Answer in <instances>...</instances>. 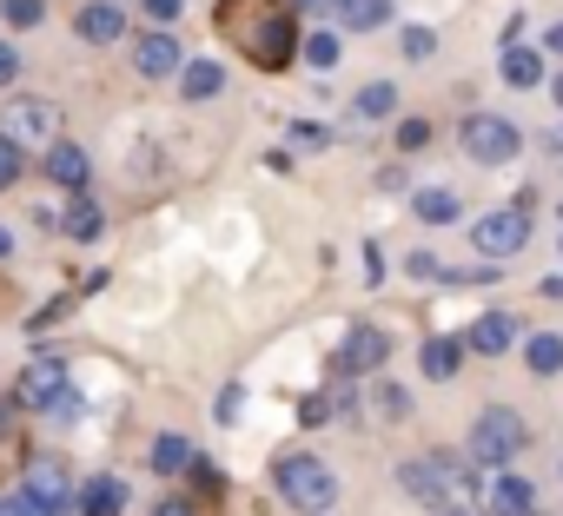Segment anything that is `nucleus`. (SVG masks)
<instances>
[{
  "label": "nucleus",
  "mask_w": 563,
  "mask_h": 516,
  "mask_svg": "<svg viewBox=\"0 0 563 516\" xmlns=\"http://www.w3.org/2000/svg\"><path fill=\"white\" fill-rule=\"evenodd\" d=\"M352 113H358V120H385V113H398V87H391V80H372V87L352 100Z\"/></svg>",
  "instance_id": "20"
},
{
  "label": "nucleus",
  "mask_w": 563,
  "mask_h": 516,
  "mask_svg": "<svg viewBox=\"0 0 563 516\" xmlns=\"http://www.w3.org/2000/svg\"><path fill=\"white\" fill-rule=\"evenodd\" d=\"M490 509H497V516H523V509H530V483H523V476H497V483H490Z\"/></svg>",
  "instance_id": "22"
},
{
  "label": "nucleus",
  "mask_w": 563,
  "mask_h": 516,
  "mask_svg": "<svg viewBox=\"0 0 563 516\" xmlns=\"http://www.w3.org/2000/svg\"><path fill=\"white\" fill-rule=\"evenodd\" d=\"M21 490H27L47 516H60V509H67V496H74V483H67V470H60V463H34Z\"/></svg>",
  "instance_id": "10"
},
{
  "label": "nucleus",
  "mask_w": 563,
  "mask_h": 516,
  "mask_svg": "<svg viewBox=\"0 0 563 516\" xmlns=\"http://www.w3.org/2000/svg\"><path fill=\"white\" fill-rule=\"evenodd\" d=\"M504 80H510V87H537V80H543V54H530V47H504Z\"/></svg>",
  "instance_id": "19"
},
{
  "label": "nucleus",
  "mask_w": 563,
  "mask_h": 516,
  "mask_svg": "<svg viewBox=\"0 0 563 516\" xmlns=\"http://www.w3.org/2000/svg\"><path fill=\"white\" fill-rule=\"evenodd\" d=\"M0 139H8L14 153H21V146H54V139H60V106H54V100H14Z\"/></svg>",
  "instance_id": "5"
},
{
  "label": "nucleus",
  "mask_w": 563,
  "mask_h": 516,
  "mask_svg": "<svg viewBox=\"0 0 563 516\" xmlns=\"http://www.w3.org/2000/svg\"><path fill=\"white\" fill-rule=\"evenodd\" d=\"M153 516H206V509L186 503V496H166V503H153Z\"/></svg>",
  "instance_id": "34"
},
{
  "label": "nucleus",
  "mask_w": 563,
  "mask_h": 516,
  "mask_svg": "<svg viewBox=\"0 0 563 516\" xmlns=\"http://www.w3.org/2000/svg\"><path fill=\"white\" fill-rule=\"evenodd\" d=\"M438 54V34L431 27H405V60H431Z\"/></svg>",
  "instance_id": "28"
},
{
  "label": "nucleus",
  "mask_w": 563,
  "mask_h": 516,
  "mask_svg": "<svg viewBox=\"0 0 563 516\" xmlns=\"http://www.w3.org/2000/svg\"><path fill=\"white\" fill-rule=\"evenodd\" d=\"M418 218L424 225H451L457 218V199L451 192H418Z\"/></svg>",
  "instance_id": "26"
},
{
  "label": "nucleus",
  "mask_w": 563,
  "mask_h": 516,
  "mask_svg": "<svg viewBox=\"0 0 563 516\" xmlns=\"http://www.w3.org/2000/svg\"><path fill=\"white\" fill-rule=\"evenodd\" d=\"M120 509H126V483L120 476H93L80 490V516H120Z\"/></svg>",
  "instance_id": "15"
},
{
  "label": "nucleus",
  "mask_w": 563,
  "mask_h": 516,
  "mask_svg": "<svg viewBox=\"0 0 563 516\" xmlns=\"http://www.w3.org/2000/svg\"><path fill=\"white\" fill-rule=\"evenodd\" d=\"M186 463H192V444H186V437H159V444H153V470H159V476H179Z\"/></svg>",
  "instance_id": "24"
},
{
  "label": "nucleus",
  "mask_w": 563,
  "mask_h": 516,
  "mask_svg": "<svg viewBox=\"0 0 563 516\" xmlns=\"http://www.w3.org/2000/svg\"><path fill=\"white\" fill-rule=\"evenodd\" d=\"M272 483H278V496H286L292 509H306V516H325V509L339 503V476H332V470H325L319 457H306V450L278 457Z\"/></svg>",
  "instance_id": "2"
},
{
  "label": "nucleus",
  "mask_w": 563,
  "mask_h": 516,
  "mask_svg": "<svg viewBox=\"0 0 563 516\" xmlns=\"http://www.w3.org/2000/svg\"><path fill=\"white\" fill-rule=\"evenodd\" d=\"M133 67H140L146 80H166V74H179L186 60H179V47H173L166 34H146V41L133 47Z\"/></svg>",
  "instance_id": "12"
},
{
  "label": "nucleus",
  "mask_w": 563,
  "mask_h": 516,
  "mask_svg": "<svg viewBox=\"0 0 563 516\" xmlns=\"http://www.w3.org/2000/svg\"><path fill=\"white\" fill-rule=\"evenodd\" d=\"M523 358H530V371H563V338L556 332H530V345H523Z\"/></svg>",
  "instance_id": "23"
},
{
  "label": "nucleus",
  "mask_w": 563,
  "mask_h": 516,
  "mask_svg": "<svg viewBox=\"0 0 563 516\" xmlns=\"http://www.w3.org/2000/svg\"><path fill=\"white\" fill-rule=\"evenodd\" d=\"M299 8H339V0H299Z\"/></svg>",
  "instance_id": "40"
},
{
  "label": "nucleus",
  "mask_w": 563,
  "mask_h": 516,
  "mask_svg": "<svg viewBox=\"0 0 563 516\" xmlns=\"http://www.w3.org/2000/svg\"><path fill=\"white\" fill-rule=\"evenodd\" d=\"M47 411H54V417H80V391H60V397H54Z\"/></svg>",
  "instance_id": "37"
},
{
  "label": "nucleus",
  "mask_w": 563,
  "mask_h": 516,
  "mask_svg": "<svg viewBox=\"0 0 563 516\" xmlns=\"http://www.w3.org/2000/svg\"><path fill=\"white\" fill-rule=\"evenodd\" d=\"M418 364H424V378H457V364H464V345L457 338H424V351H418Z\"/></svg>",
  "instance_id": "16"
},
{
  "label": "nucleus",
  "mask_w": 563,
  "mask_h": 516,
  "mask_svg": "<svg viewBox=\"0 0 563 516\" xmlns=\"http://www.w3.org/2000/svg\"><path fill=\"white\" fill-rule=\"evenodd\" d=\"M424 139H431V120H405V126H398V146H405V153H418Z\"/></svg>",
  "instance_id": "31"
},
{
  "label": "nucleus",
  "mask_w": 563,
  "mask_h": 516,
  "mask_svg": "<svg viewBox=\"0 0 563 516\" xmlns=\"http://www.w3.org/2000/svg\"><path fill=\"white\" fill-rule=\"evenodd\" d=\"M60 232H67V238H100V232H107V218H100V205H93V199H74V205H67V218H60Z\"/></svg>",
  "instance_id": "21"
},
{
  "label": "nucleus",
  "mask_w": 563,
  "mask_h": 516,
  "mask_svg": "<svg viewBox=\"0 0 563 516\" xmlns=\"http://www.w3.org/2000/svg\"><path fill=\"white\" fill-rule=\"evenodd\" d=\"M411 279H451L438 251H411Z\"/></svg>",
  "instance_id": "29"
},
{
  "label": "nucleus",
  "mask_w": 563,
  "mask_h": 516,
  "mask_svg": "<svg viewBox=\"0 0 563 516\" xmlns=\"http://www.w3.org/2000/svg\"><path fill=\"white\" fill-rule=\"evenodd\" d=\"M14 74H21V54H14L8 41H0V87H14Z\"/></svg>",
  "instance_id": "35"
},
{
  "label": "nucleus",
  "mask_w": 563,
  "mask_h": 516,
  "mask_svg": "<svg viewBox=\"0 0 563 516\" xmlns=\"http://www.w3.org/2000/svg\"><path fill=\"white\" fill-rule=\"evenodd\" d=\"M471 238H477V251H484V258H510V251H523V245H530V225H523V212L510 205V212H484V218L471 225Z\"/></svg>",
  "instance_id": "7"
},
{
  "label": "nucleus",
  "mask_w": 563,
  "mask_h": 516,
  "mask_svg": "<svg viewBox=\"0 0 563 516\" xmlns=\"http://www.w3.org/2000/svg\"><path fill=\"white\" fill-rule=\"evenodd\" d=\"M179 87H186V100H212V93L225 87V67H212V60H186Z\"/></svg>",
  "instance_id": "18"
},
{
  "label": "nucleus",
  "mask_w": 563,
  "mask_h": 516,
  "mask_svg": "<svg viewBox=\"0 0 563 516\" xmlns=\"http://www.w3.org/2000/svg\"><path fill=\"white\" fill-rule=\"evenodd\" d=\"M0 21H8V27H41L47 0H0Z\"/></svg>",
  "instance_id": "25"
},
{
  "label": "nucleus",
  "mask_w": 563,
  "mask_h": 516,
  "mask_svg": "<svg viewBox=\"0 0 563 516\" xmlns=\"http://www.w3.org/2000/svg\"><path fill=\"white\" fill-rule=\"evenodd\" d=\"M47 179H60V186H74V192H80V186L93 179V159H87L80 146L54 139V146H47Z\"/></svg>",
  "instance_id": "13"
},
{
  "label": "nucleus",
  "mask_w": 563,
  "mask_h": 516,
  "mask_svg": "<svg viewBox=\"0 0 563 516\" xmlns=\"http://www.w3.org/2000/svg\"><path fill=\"white\" fill-rule=\"evenodd\" d=\"M556 100H563V80H556Z\"/></svg>",
  "instance_id": "42"
},
{
  "label": "nucleus",
  "mask_w": 563,
  "mask_h": 516,
  "mask_svg": "<svg viewBox=\"0 0 563 516\" xmlns=\"http://www.w3.org/2000/svg\"><path fill=\"white\" fill-rule=\"evenodd\" d=\"M510 338H517V318H504V312H484V318L471 325V351H484V358L510 351Z\"/></svg>",
  "instance_id": "14"
},
{
  "label": "nucleus",
  "mask_w": 563,
  "mask_h": 516,
  "mask_svg": "<svg viewBox=\"0 0 563 516\" xmlns=\"http://www.w3.org/2000/svg\"><path fill=\"white\" fill-rule=\"evenodd\" d=\"M438 516H471V509H438Z\"/></svg>",
  "instance_id": "41"
},
{
  "label": "nucleus",
  "mask_w": 563,
  "mask_h": 516,
  "mask_svg": "<svg viewBox=\"0 0 563 516\" xmlns=\"http://www.w3.org/2000/svg\"><path fill=\"white\" fill-rule=\"evenodd\" d=\"M550 54H563V27H550Z\"/></svg>",
  "instance_id": "39"
},
{
  "label": "nucleus",
  "mask_w": 563,
  "mask_h": 516,
  "mask_svg": "<svg viewBox=\"0 0 563 516\" xmlns=\"http://www.w3.org/2000/svg\"><path fill=\"white\" fill-rule=\"evenodd\" d=\"M74 34H80V41H93V47H107V41H120V34H126V14L113 8V0H93V8H80V14H74Z\"/></svg>",
  "instance_id": "11"
},
{
  "label": "nucleus",
  "mask_w": 563,
  "mask_h": 516,
  "mask_svg": "<svg viewBox=\"0 0 563 516\" xmlns=\"http://www.w3.org/2000/svg\"><path fill=\"white\" fill-rule=\"evenodd\" d=\"M530 444V430H523V417L517 411H484L477 424H471V463H510L517 450Z\"/></svg>",
  "instance_id": "4"
},
{
  "label": "nucleus",
  "mask_w": 563,
  "mask_h": 516,
  "mask_svg": "<svg viewBox=\"0 0 563 516\" xmlns=\"http://www.w3.org/2000/svg\"><path fill=\"white\" fill-rule=\"evenodd\" d=\"M179 8H186V0H146V14L166 27V21H179Z\"/></svg>",
  "instance_id": "36"
},
{
  "label": "nucleus",
  "mask_w": 563,
  "mask_h": 516,
  "mask_svg": "<svg viewBox=\"0 0 563 516\" xmlns=\"http://www.w3.org/2000/svg\"><path fill=\"white\" fill-rule=\"evenodd\" d=\"M219 34L239 47V60H252L258 74H286L299 54V14L292 0H219Z\"/></svg>",
  "instance_id": "1"
},
{
  "label": "nucleus",
  "mask_w": 563,
  "mask_h": 516,
  "mask_svg": "<svg viewBox=\"0 0 563 516\" xmlns=\"http://www.w3.org/2000/svg\"><path fill=\"white\" fill-rule=\"evenodd\" d=\"M398 483L418 496V503H431V509H451V490H471V470L457 463V457H411L405 470H398Z\"/></svg>",
  "instance_id": "3"
},
{
  "label": "nucleus",
  "mask_w": 563,
  "mask_h": 516,
  "mask_svg": "<svg viewBox=\"0 0 563 516\" xmlns=\"http://www.w3.org/2000/svg\"><path fill=\"white\" fill-rule=\"evenodd\" d=\"M0 516H47V509H41L27 490H14V496H0Z\"/></svg>",
  "instance_id": "30"
},
{
  "label": "nucleus",
  "mask_w": 563,
  "mask_h": 516,
  "mask_svg": "<svg viewBox=\"0 0 563 516\" xmlns=\"http://www.w3.org/2000/svg\"><path fill=\"white\" fill-rule=\"evenodd\" d=\"M385 358H391V338H385L378 325H352V338L339 345L332 371H339V378H365V371H378Z\"/></svg>",
  "instance_id": "8"
},
{
  "label": "nucleus",
  "mask_w": 563,
  "mask_h": 516,
  "mask_svg": "<svg viewBox=\"0 0 563 516\" xmlns=\"http://www.w3.org/2000/svg\"><path fill=\"white\" fill-rule=\"evenodd\" d=\"M306 60H312L319 74H325V67H339V34H312V41H306Z\"/></svg>",
  "instance_id": "27"
},
{
  "label": "nucleus",
  "mask_w": 563,
  "mask_h": 516,
  "mask_svg": "<svg viewBox=\"0 0 563 516\" xmlns=\"http://www.w3.org/2000/svg\"><path fill=\"white\" fill-rule=\"evenodd\" d=\"M14 172H21V153H14L8 139H0V192H8V186H14Z\"/></svg>",
  "instance_id": "32"
},
{
  "label": "nucleus",
  "mask_w": 563,
  "mask_h": 516,
  "mask_svg": "<svg viewBox=\"0 0 563 516\" xmlns=\"http://www.w3.org/2000/svg\"><path fill=\"white\" fill-rule=\"evenodd\" d=\"M523 516H537V509H523Z\"/></svg>",
  "instance_id": "43"
},
{
  "label": "nucleus",
  "mask_w": 563,
  "mask_h": 516,
  "mask_svg": "<svg viewBox=\"0 0 563 516\" xmlns=\"http://www.w3.org/2000/svg\"><path fill=\"white\" fill-rule=\"evenodd\" d=\"M8 251H14V232H8V225H0V258H8Z\"/></svg>",
  "instance_id": "38"
},
{
  "label": "nucleus",
  "mask_w": 563,
  "mask_h": 516,
  "mask_svg": "<svg viewBox=\"0 0 563 516\" xmlns=\"http://www.w3.org/2000/svg\"><path fill=\"white\" fill-rule=\"evenodd\" d=\"M14 430H21V404L0 391V437H14Z\"/></svg>",
  "instance_id": "33"
},
{
  "label": "nucleus",
  "mask_w": 563,
  "mask_h": 516,
  "mask_svg": "<svg viewBox=\"0 0 563 516\" xmlns=\"http://www.w3.org/2000/svg\"><path fill=\"white\" fill-rule=\"evenodd\" d=\"M60 391H67V371H60V358H34V364L21 371V384H14V404H21V411H47Z\"/></svg>",
  "instance_id": "9"
},
{
  "label": "nucleus",
  "mask_w": 563,
  "mask_h": 516,
  "mask_svg": "<svg viewBox=\"0 0 563 516\" xmlns=\"http://www.w3.org/2000/svg\"><path fill=\"white\" fill-rule=\"evenodd\" d=\"M464 153L477 166H504V159H517V126L504 113H471L464 120Z\"/></svg>",
  "instance_id": "6"
},
{
  "label": "nucleus",
  "mask_w": 563,
  "mask_h": 516,
  "mask_svg": "<svg viewBox=\"0 0 563 516\" xmlns=\"http://www.w3.org/2000/svg\"><path fill=\"white\" fill-rule=\"evenodd\" d=\"M339 21H345L352 34H372V27L391 21V0H339Z\"/></svg>",
  "instance_id": "17"
}]
</instances>
